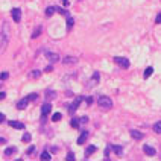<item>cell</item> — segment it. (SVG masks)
I'll return each mask as SVG.
<instances>
[{
    "mask_svg": "<svg viewBox=\"0 0 161 161\" xmlns=\"http://www.w3.org/2000/svg\"><path fill=\"white\" fill-rule=\"evenodd\" d=\"M41 160H50V154L49 152H43L41 154Z\"/></svg>",
    "mask_w": 161,
    "mask_h": 161,
    "instance_id": "f546056e",
    "label": "cell"
},
{
    "mask_svg": "<svg viewBox=\"0 0 161 161\" xmlns=\"http://www.w3.org/2000/svg\"><path fill=\"white\" fill-rule=\"evenodd\" d=\"M40 34H41V28H37V29L34 31V34H32V38H37Z\"/></svg>",
    "mask_w": 161,
    "mask_h": 161,
    "instance_id": "f1b7e54d",
    "label": "cell"
},
{
    "mask_svg": "<svg viewBox=\"0 0 161 161\" xmlns=\"http://www.w3.org/2000/svg\"><path fill=\"white\" fill-rule=\"evenodd\" d=\"M155 23H157V24H160V23H161V14H158V15H157V18H155Z\"/></svg>",
    "mask_w": 161,
    "mask_h": 161,
    "instance_id": "d590c367",
    "label": "cell"
},
{
    "mask_svg": "<svg viewBox=\"0 0 161 161\" xmlns=\"http://www.w3.org/2000/svg\"><path fill=\"white\" fill-rule=\"evenodd\" d=\"M78 62V58L76 56H64L62 58V64H76Z\"/></svg>",
    "mask_w": 161,
    "mask_h": 161,
    "instance_id": "9c48e42d",
    "label": "cell"
},
{
    "mask_svg": "<svg viewBox=\"0 0 161 161\" xmlns=\"http://www.w3.org/2000/svg\"><path fill=\"white\" fill-rule=\"evenodd\" d=\"M46 56H47V59L50 61V64H53V62L59 61V55H58V53H53V52H49V53H46Z\"/></svg>",
    "mask_w": 161,
    "mask_h": 161,
    "instance_id": "ba28073f",
    "label": "cell"
},
{
    "mask_svg": "<svg viewBox=\"0 0 161 161\" xmlns=\"http://www.w3.org/2000/svg\"><path fill=\"white\" fill-rule=\"evenodd\" d=\"M110 151H111V146H107V151H105V157H108Z\"/></svg>",
    "mask_w": 161,
    "mask_h": 161,
    "instance_id": "8d00e7d4",
    "label": "cell"
},
{
    "mask_svg": "<svg viewBox=\"0 0 161 161\" xmlns=\"http://www.w3.org/2000/svg\"><path fill=\"white\" fill-rule=\"evenodd\" d=\"M28 103H29V100L24 97V99H21V100L17 103V108H18V110H24V108L28 107Z\"/></svg>",
    "mask_w": 161,
    "mask_h": 161,
    "instance_id": "4fadbf2b",
    "label": "cell"
},
{
    "mask_svg": "<svg viewBox=\"0 0 161 161\" xmlns=\"http://www.w3.org/2000/svg\"><path fill=\"white\" fill-rule=\"evenodd\" d=\"M0 90H2V87H0Z\"/></svg>",
    "mask_w": 161,
    "mask_h": 161,
    "instance_id": "7bdbcfd3",
    "label": "cell"
},
{
    "mask_svg": "<svg viewBox=\"0 0 161 161\" xmlns=\"http://www.w3.org/2000/svg\"><path fill=\"white\" fill-rule=\"evenodd\" d=\"M58 12H59L61 15H66V17H67V15H70V14H69L66 9H62V8H58Z\"/></svg>",
    "mask_w": 161,
    "mask_h": 161,
    "instance_id": "4dcf8cb0",
    "label": "cell"
},
{
    "mask_svg": "<svg viewBox=\"0 0 161 161\" xmlns=\"http://www.w3.org/2000/svg\"><path fill=\"white\" fill-rule=\"evenodd\" d=\"M152 73H154V69H152V67H148V69L144 70V78L148 79V78H149V76H151Z\"/></svg>",
    "mask_w": 161,
    "mask_h": 161,
    "instance_id": "603a6c76",
    "label": "cell"
},
{
    "mask_svg": "<svg viewBox=\"0 0 161 161\" xmlns=\"http://www.w3.org/2000/svg\"><path fill=\"white\" fill-rule=\"evenodd\" d=\"M15 152H17V148H12V146H11V148H8V149L5 151V154H6L8 157H9V155H12V154H15Z\"/></svg>",
    "mask_w": 161,
    "mask_h": 161,
    "instance_id": "ffe728a7",
    "label": "cell"
},
{
    "mask_svg": "<svg viewBox=\"0 0 161 161\" xmlns=\"http://www.w3.org/2000/svg\"><path fill=\"white\" fill-rule=\"evenodd\" d=\"M85 102H87V105H91V103H93V97H87Z\"/></svg>",
    "mask_w": 161,
    "mask_h": 161,
    "instance_id": "e575fe53",
    "label": "cell"
},
{
    "mask_svg": "<svg viewBox=\"0 0 161 161\" xmlns=\"http://www.w3.org/2000/svg\"><path fill=\"white\" fill-rule=\"evenodd\" d=\"M131 137H132L134 140H141V138H144L143 132H140V131H137V129H132V131H131Z\"/></svg>",
    "mask_w": 161,
    "mask_h": 161,
    "instance_id": "30bf717a",
    "label": "cell"
},
{
    "mask_svg": "<svg viewBox=\"0 0 161 161\" xmlns=\"http://www.w3.org/2000/svg\"><path fill=\"white\" fill-rule=\"evenodd\" d=\"M67 160L69 161L75 160V154H73V152H69V154H67Z\"/></svg>",
    "mask_w": 161,
    "mask_h": 161,
    "instance_id": "1f68e13d",
    "label": "cell"
},
{
    "mask_svg": "<svg viewBox=\"0 0 161 161\" xmlns=\"http://www.w3.org/2000/svg\"><path fill=\"white\" fill-rule=\"evenodd\" d=\"M114 62L119 66V67H122V69H129V61L126 59V58H123V56H116L114 58Z\"/></svg>",
    "mask_w": 161,
    "mask_h": 161,
    "instance_id": "3957f363",
    "label": "cell"
},
{
    "mask_svg": "<svg viewBox=\"0 0 161 161\" xmlns=\"http://www.w3.org/2000/svg\"><path fill=\"white\" fill-rule=\"evenodd\" d=\"M61 117H62V114H61V113H55V114L52 116V120H53V122H59V120H61Z\"/></svg>",
    "mask_w": 161,
    "mask_h": 161,
    "instance_id": "d4e9b609",
    "label": "cell"
},
{
    "mask_svg": "<svg viewBox=\"0 0 161 161\" xmlns=\"http://www.w3.org/2000/svg\"><path fill=\"white\" fill-rule=\"evenodd\" d=\"M143 152H144L146 155H149V157H154V155H157V151H155V148H152V146H148V144H144V146H143Z\"/></svg>",
    "mask_w": 161,
    "mask_h": 161,
    "instance_id": "52a82bcc",
    "label": "cell"
},
{
    "mask_svg": "<svg viewBox=\"0 0 161 161\" xmlns=\"http://www.w3.org/2000/svg\"><path fill=\"white\" fill-rule=\"evenodd\" d=\"M26 99L31 102V100H37L38 99V94L37 93H32V94H29V96H26Z\"/></svg>",
    "mask_w": 161,
    "mask_h": 161,
    "instance_id": "484cf974",
    "label": "cell"
},
{
    "mask_svg": "<svg viewBox=\"0 0 161 161\" xmlns=\"http://www.w3.org/2000/svg\"><path fill=\"white\" fill-rule=\"evenodd\" d=\"M97 103H99V107H100L102 110H110V108H113V100H111V97H108V96H99Z\"/></svg>",
    "mask_w": 161,
    "mask_h": 161,
    "instance_id": "7a4b0ae2",
    "label": "cell"
},
{
    "mask_svg": "<svg viewBox=\"0 0 161 161\" xmlns=\"http://www.w3.org/2000/svg\"><path fill=\"white\" fill-rule=\"evenodd\" d=\"M55 11H56V8H53V6H49V8L46 9V15H47V17H52V15L55 14Z\"/></svg>",
    "mask_w": 161,
    "mask_h": 161,
    "instance_id": "ac0fdd59",
    "label": "cell"
},
{
    "mask_svg": "<svg viewBox=\"0 0 161 161\" xmlns=\"http://www.w3.org/2000/svg\"><path fill=\"white\" fill-rule=\"evenodd\" d=\"M31 140H32V138H31V134H29V132H26V134L23 135V138H21V141H23V143H29Z\"/></svg>",
    "mask_w": 161,
    "mask_h": 161,
    "instance_id": "cb8c5ba5",
    "label": "cell"
},
{
    "mask_svg": "<svg viewBox=\"0 0 161 161\" xmlns=\"http://www.w3.org/2000/svg\"><path fill=\"white\" fill-rule=\"evenodd\" d=\"M26 152H28V155H32V154L35 152V148H34V146H31V148H29V149H28Z\"/></svg>",
    "mask_w": 161,
    "mask_h": 161,
    "instance_id": "836d02e7",
    "label": "cell"
},
{
    "mask_svg": "<svg viewBox=\"0 0 161 161\" xmlns=\"http://www.w3.org/2000/svg\"><path fill=\"white\" fill-rule=\"evenodd\" d=\"M5 97H6V94H5V93H3V91H0V100H3V99H5Z\"/></svg>",
    "mask_w": 161,
    "mask_h": 161,
    "instance_id": "74e56055",
    "label": "cell"
},
{
    "mask_svg": "<svg viewBox=\"0 0 161 161\" xmlns=\"http://www.w3.org/2000/svg\"><path fill=\"white\" fill-rule=\"evenodd\" d=\"M0 143H5V138H2V137H0Z\"/></svg>",
    "mask_w": 161,
    "mask_h": 161,
    "instance_id": "b9f144b4",
    "label": "cell"
},
{
    "mask_svg": "<svg viewBox=\"0 0 161 161\" xmlns=\"http://www.w3.org/2000/svg\"><path fill=\"white\" fill-rule=\"evenodd\" d=\"M41 76V70H32L31 73H29V78H32V79H37V78H40Z\"/></svg>",
    "mask_w": 161,
    "mask_h": 161,
    "instance_id": "e0dca14e",
    "label": "cell"
},
{
    "mask_svg": "<svg viewBox=\"0 0 161 161\" xmlns=\"http://www.w3.org/2000/svg\"><path fill=\"white\" fill-rule=\"evenodd\" d=\"M70 125H72V128L78 129V128H79V120H78V119H72V122H70Z\"/></svg>",
    "mask_w": 161,
    "mask_h": 161,
    "instance_id": "4316f807",
    "label": "cell"
},
{
    "mask_svg": "<svg viewBox=\"0 0 161 161\" xmlns=\"http://www.w3.org/2000/svg\"><path fill=\"white\" fill-rule=\"evenodd\" d=\"M73 24H75V20H73V17L67 15V29H72V28H73Z\"/></svg>",
    "mask_w": 161,
    "mask_h": 161,
    "instance_id": "d6986e66",
    "label": "cell"
},
{
    "mask_svg": "<svg viewBox=\"0 0 161 161\" xmlns=\"http://www.w3.org/2000/svg\"><path fill=\"white\" fill-rule=\"evenodd\" d=\"M154 131H155L157 134H161V120L157 122V123L154 125Z\"/></svg>",
    "mask_w": 161,
    "mask_h": 161,
    "instance_id": "7402d4cb",
    "label": "cell"
},
{
    "mask_svg": "<svg viewBox=\"0 0 161 161\" xmlns=\"http://www.w3.org/2000/svg\"><path fill=\"white\" fill-rule=\"evenodd\" d=\"M5 119H6V117H5V114H2V113H0V123H2V122H5Z\"/></svg>",
    "mask_w": 161,
    "mask_h": 161,
    "instance_id": "f35d334b",
    "label": "cell"
},
{
    "mask_svg": "<svg viewBox=\"0 0 161 161\" xmlns=\"http://www.w3.org/2000/svg\"><path fill=\"white\" fill-rule=\"evenodd\" d=\"M61 2H62V3H64V6H69V3H70V2H69V0H61Z\"/></svg>",
    "mask_w": 161,
    "mask_h": 161,
    "instance_id": "60d3db41",
    "label": "cell"
},
{
    "mask_svg": "<svg viewBox=\"0 0 161 161\" xmlns=\"http://www.w3.org/2000/svg\"><path fill=\"white\" fill-rule=\"evenodd\" d=\"M9 126H12V128H15V129H23L24 128V125L21 123V122H17V120H9Z\"/></svg>",
    "mask_w": 161,
    "mask_h": 161,
    "instance_id": "8fae6325",
    "label": "cell"
},
{
    "mask_svg": "<svg viewBox=\"0 0 161 161\" xmlns=\"http://www.w3.org/2000/svg\"><path fill=\"white\" fill-rule=\"evenodd\" d=\"M94 152H96V146H93V144H91V146H88V148H87V151H85V158H88V157H90V155H93Z\"/></svg>",
    "mask_w": 161,
    "mask_h": 161,
    "instance_id": "9a60e30c",
    "label": "cell"
},
{
    "mask_svg": "<svg viewBox=\"0 0 161 161\" xmlns=\"http://www.w3.org/2000/svg\"><path fill=\"white\" fill-rule=\"evenodd\" d=\"M80 100H82V97L79 96V97H76V99H75V102H73V103H72V105L69 107V113H70V114H73V113H75V111L78 110V107H79Z\"/></svg>",
    "mask_w": 161,
    "mask_h": 161,
    "instance_id": "5b68a950",
    "label": "cell"
},
{
    "mask_svg": "<svg viewBox=\"0 0 161 161\" xmlns=\"http://www.w3.org/2000/svg\"><path fill=\"white\" fill-rule=\"evenodd\" d=\"M50 111H52V103H50V102H47V103H44V105L41 107V114H43V117L49 116Z\"/></svg>",
    "mask_w": 161,
    "mask_h": 161,
    "instance_id": "277c9868",
    "label": "cell"
},
{
    "mask_svg": "<svg viewBox=\"0 0 161 161\" xmlns=\"http://www.w3.org/2000/svg\"><path fill=\"white\" fill-rule=\"evenodd\" d=\"M87 138H88V132H87V131H84V132L79 135V138H78V144H84Z\"/></svg>",
    "mask_w": 161,
    "mask_h": 161,
    "instance_id": "5bb4252c",
    "label": "cell"
},
{
    "mask_svg": "<svg viewBox=\"0 0 161 161\" xmlns=\"http://www.w3.org/2000/svg\"><path fill=\"white\" fill-rule=\"evenodd\" d=\"M53 70V67L52 66H49V67H46V72H52Z\"/></svg>",
    "mask_w": 161,
    "mask_h": 161,
    "instance_id": "ab89813d",
    "label": "cell"
},
{
    "mask_svg": "<svg viewBox=\"0 0 161 161\" xmlns=\"http://www.w3.org/2000/svg\"><path fill=\"white\" fill-rule=\"evenodd\" d=\"M9 40H11V24L3 23V28H2V32H0V55L6 50Z\"/></svg>",
    "mask_w": 161,
    "mask_h": 161,
    "instance_id": "6da1fadb",
    "label": "cell"
},
{
    "mask_svg": "<svg viewBox=\"0 0 161 161\" xmlns=\"http://www.w3.org/2000/svg\"><path fill=\"white\" fill-rule=\"evenodd\" d=\"M11 14H12V18H14L15 23H18V21L21 20V11H20L18 8H14V9L11 11Z\"/></svg>",
    "mask_w": 161,
    "mask_h": 161,
    "instance_id": "8992f818",
    "label": "cell"
},
{
    "mask_svg": "<svg viewBox=\"0 0 161 161\" xmlns=\"http://www.w3.org/2000/svg\"><path fill=\"white\" fill-rule=\"evenodd\" d=\"M111 149L116 152V155H119V157L123 155V148H122V146H111Z\"/></svg>",
    "mask_w": 161,
    "mask_h": 161,
    "instance_id": "2e32d148",
    "label": "cell"
},
{
    "mask_svg": "<svg viewBox=\"0 0 161 161\" xmlns=\"http://www.w3.org/2000/svg\"><path fill=\"white\" fill-rule=\"evenodd\" d=\"M9 78V73L8 72H3V73H0V80H6Z\"/></svg>",
    "mask_w": 161,
    "mask_h": 161,
    "instance_id": "83f0119b",
    "label": "cell"
},
{
    "mask_svg": "<svg viewBox=\"0 0 161 161\" xmlns=\"http://www.w3.org/2000/svg\"><path fill=\"white\" fill-rule=\"evenodd\" d=\"M88 122V117H80L79 119V125H85Z\"/></svg>",
    "mask_w": 161,
    "mask_h": 161,
    "instance_id": "d6a6232c",
    "label": "cell"
},
{
    "mask_svg": "<svg viewBox=\"0 0 161 161\" xmlns=\"http://www.w3.org/2000/svg\"><path fill=\"white\" fill-rule=\"evenodd\" d=\"M99 79H100V75H99V73H94V75H93V79L90 82V85H94L96 82H99Z\"/></svg>",
    "mask_w": 161,
    "mask_h": 161,
    "instance_id": "44dd1931",
    "label": "cell"
},
{
    "mask_svg": "<svg viewBox=\"0 0 161 161\" xmlns=\"http://www.w3.org/2000/svg\"><path fill=\"white\" fill-rule=\"evenodd\" d=\"M55 97H56V93H55L53 90H47V91H46V100H47V102H49V100H53Z\"/></svg>",
    "mask_w": 161,
    "mask_h": 161,
    "instance_id": "7c38bea8",
    "label": "cell"
}]
</instances>
